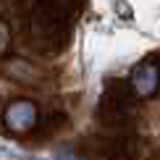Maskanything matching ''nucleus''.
I'll return each mask as SVG.
<instances>
[{
    "label": "nucleus",
    "mask_w": 160,
    "mask_h": 160,
    "mask_svg": "<svg viewBox=\"0 0 160 160\" xmlns=\"http://www.w3.org/2000/svg\"><path fill=\"white\" fill-rule=\"evenodd\" d=\"M8 42H11V29L5 21H0V52L8 50Z\"/></svg>",
    "instance_id": "obj_4"
},
{
    "label": "nucleus",
    "mask_w": 160,
    "mask_h": 160,
    "mask_svg": "<svg viewBox=\"0 0 160 160\" xmlns=\"http://www.w3.org/2000/svg\"><path fill=\"white\" fill-rule=\"evenodd\" d=\"M5 126H8L11 131H29L32 126L37 123V108L29 102V100H16V102H11L8 108H5Z\"/></svg>",
    "instance_id": "obj_1"
},
{
    "label": "nucleus",
    "mask_w": 160,
    "mask_h": 160,
    "mask_svg": "<svg viewBox=\"0 0 160 160\" xmlns=\"http://www.w3.org/2000/svg\"><path fill=\"white\" fill-rule=\"evenodd\" d=\"M131 84H134L137 95L150 97L152 92L158 89V84H160V74H158V68H155V66H142V68H137V71H134V76H131Z\"/></svg>",
    "instance_id": "obj_2"
},
{
    "label": "nucleus",
    "mask_w": 160,
    "mask_h": 160,
    "mask_svg": "<svg viewBox=\"0 0 160 160\" xmlns=\"http://www.w3.org/2000/svg\"><path fill=\"white\" fill-rule=\"evenodd\" d=\"M5 71H8L16 82H21V84H34L37 82V74H34V68H32V63H26L24 58H13V61H8Z\"/></svg>",
    "instance_id": "obj_3"
}]
</instances>
